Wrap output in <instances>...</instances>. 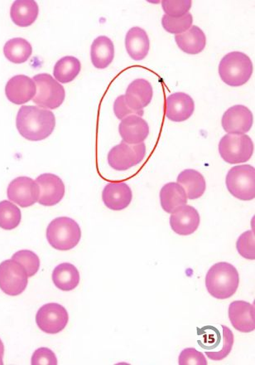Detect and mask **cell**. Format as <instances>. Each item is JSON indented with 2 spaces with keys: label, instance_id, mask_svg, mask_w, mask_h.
I'll return each mask as SVG.
<instances>
[{
  "label": "cell",
  "instance_id": "4fadbf2b",
  "mask_svg": "<svg viewBox=\"0 0 255 365\" xmlns=\"http://www.w3.org/2000/svg\"><path fill=\"white\" fill-rule=\"evenodd\" d=\"M35 181L39 186V205L50 207L57 205L62 201L66 190L60 177L53 174H43Z\"/></svg>",
  "mask_w": 255,
  "mask_h": 365
},
{
  "label": "cell",
  "instance_id": "30bf717a",
  "mask_svg": "<svg viewBox=\"0 0 255 365\" xmlns=\"http://www.w3.org/2000/svg\"><path fill=\"white\" fill-rule=\"evenodd\" d=\"M68 321V311L58 303L46 304L39 309L36 315V323L38 328L41 331L50 334L63 331Z\"/></svg>",
  "mask_w": 255,
  "mask_h": 365
},
{
  "label": "cell",
  "instance_id": "ba28073f",
  "mask_svg": "<svg viewBox=\"0 0 255 365\" xmlns=\"http://www.w3.org/2000/svg\"><path fill=\"white\" fill-rule=\"evenodd\" d=\"M28 275L24 267L13 259L0 263V289L10 297L19 296L28 286Z\"/></svg>",
  "mask_w": 255,
  "mask_h": 365
},
{
  "label": "cell",
  "instance_id": "484cf974",
  "mask_svg": "<svg viewBox=\"0 0 255 365\" xmlns=\"http://www.w3.org/2000/svg\"><path fill=\"white\" fill-rule=\"evenodd\" d=\"M177 184L184 189L187 199L194 200L201 197L207 189L204 176L195 170H185L177 177Z\"/></svg>",
  "mask_w": 255,
  "mask_h": 365
},
{
  "label": "cell",
  "instance_id": "5bb4252c",
  "mask_svg": "<svg viewBox=\"0 0 255 365\" xmlns=\"http://www.w3.org/2000/svg\"><path fill=\"white\" fill-rule=\"evenodd\" d=\"M152 96L154 90L149 81L136 79L128 87L125 100L127 106L134 110L137 115L142 116L145 114L144 109L151 103Z\"/></svg>",
  "mask_w": 255,
  "mask_h": 365
},
{
  "label": "cell",
  "instance_id": "44dd1931",
  "mask_svg": "<svg viewBox=\"0 0 255 365\" xmlns=\"http://www.w3.org/2000/svg\"><path fill=\"white\" fill-rule=\"evenodd\" d=\"M125 48L132 59L144 60L150 48V38L145 30L140 27L130 29L126 34Z\"/></svg>",
  "mask_w": 255,
  "mask_h": 365
},
{
  "label": "cell",
  "instance_id": "5b68a950",
  "mask_svg": "<svg viewBox=\"0 0 255 365\" xmlns=\"http://www.w3.org/2000/svg\"><path fill=\"white\" fill-rule=\"evenodd\" d=\"M226 185L227 190L236 199L251 201L255 197V170L252 165L233 167L228 172Z\"/></svg>",
  "mask_w": 255,
  "mask_h": 365
},
{
  "label": "cell",
  "instance_id": "d6a6232c",
  "mask_svg": "<svg viewBox=\"0 0 255 365\" xmlns=\"http://www.w3.org/2000/svg\"><path fill=\"white\" fill-rule=\"evenodd\" d=\"M162 7L166 15L172 18H180L189 13L192 0H162Z\"/></svg>",
  "mask_w": 255,
  "mask_h": 365
},
{
  "label": "cell",
  "instance_id": "9c48e42d",
  "mask_svg": "<svg viewBox=\"0 0 255 365\" xmlns=\"http://www.w3.org/2000/svg\"><path fill=\"white\" fill-rule=\"evenodd\" d=\"M146 156V145H129L122 141L110 150L108 154V163L112 169L117 171H126L140 165Z\"/></svg>",
  "mask_w": 255,
  "mask_h": 365
},
{
  "label": "cell",
  "instance_id": "f1b7e54d",
  "mask_svg": "<svg viewBox=\"0 0 255 365\" xmlns=\"http://www.w3.org/2000/svg\"><path fill=\"white\" fill-rule=\"evenodd\" d=\"M81 65L79 59L73 57V56H66L56 63L53 76L59 83H69L78 77Z\"/></svg>",
  "mask_w": 255,
  "mask_h": 365
},
{
  "label": "cell",
  "instance_id": "9a60e30c",
  "mask_svg": "<svg viewBox=\"0 0 255 365\" xmlns=\"http://www.w3.org/2000/svg\"><path fill=\"white\" fill-rule=\"evenodd\" d=\"M37 87L32 78L25 75L14 76L5 87L9 101L15 105H23L33 99Z\"/></svg>",
  "mask_w": 255,
  "mask_h": 365
},
{
  "label": "cell",
  "instance_id": "d6986e66",
  "mask_svg": "<svg viewBox=\"0 0 255 365\" xmlns=\"http://www.w3.org/2000/svg\"><path fill=\"white\" fill-rule=\"evenodd\" d=\"M195 110V103L188 94L176 93L167 98L166 115L175 123H183L189 119Z\"/></svg>",
  "mask_w": 255,
  "mask_h": 365
},
{
  "label": "cell",
  "instance_id": "603a6c76",
  "mask_svg": "<svg viewBox=\"0 0 255 365\" xmlns=\"http://www.w3.org/2000/svg\"><path fill=\"white\" fill-rule=\"evenodd\" d=\"M175 41L182 52L191 55L201 53L207 45L206 34L196 25L187 32L176 35Z\"/></svg>",
  "mask_w": 255,
  "mask_h": 365
},
{
  "label": "cell",
  "instance_id": "4316f807",
  "mask_svg": "<svg viewBox=\"0 0 255 365\" xmlns=\"http://www.w3.org/2000/svg\"><path fill=\"white\" fill-rule=\"evenodd\" d=\"M80 279L78 268L68 262L56 267L53 272L54 285L63 292L73 291L78 287Z\"/></svg>",
  "mask_w": 255,
  "mask_h": 365
},
{
  "label": "cell",
  "instance_id": "e0dca14e",
  "mask_svg": "<svg viewBox=\"0 0 255 365\" xmlns=\"http://www.w3.org/2000/svg\"><path fill=\"white\" fill-rule=\"evenodd\" d=\"M200 215L195 207L184 205L173 212L170 217V225L173 232L181 236H189L200 225Z\"/></svg>",
  "mask_w": 255,
  "mask_h": 365
},
{
  "label": "cell",
  "instance_id": "7c38bea8",
  "mask_svg": "<svg viewBox=\"0 0 255 365\" xmlns=\"http://www.w3.org/2000/svg\"><path fill=\"white\" fill-rule=\"evenodd\" d=\"M254 115L251 110L243 105H236L224 113L222 125L229 134L243 135L251 130Z\"/></svg>",
  "mask_w": 255,
  "mask_h": 365
},
{
  "label": "cell",
  "instance_id": "836d02e7",
  "mask_svg": "<svg viewBox=\"0 0 255 365\" xmlns=\"http://www.w3.org/2000/svg\"><path fill=\"white\" fill-rule=\"evenodd\" d=\"M239 255L249 260L255 259L254 231L249 230L242 233L236 243Z\"/></svg>",
  "mask_w": 255,
  "mask_h": 365
},
{
  "label": "cell",
  "instance_id": "7402d4cb",
  "mask_svg": "<svg viewBox=\"0 0 255 365\" xmlns=\"http://www.w3.org/2000/svg\"><path fill=\"white\" fill-rule=\"evenodd\" d=\"M39 8L34 0H17L10 9V17L17 26L26 28L37 20Z\"/></svg>",
  "mask_w": 255,
  "mask_h": 365
},
{
  "label": "cell",
  "instance_id": "83f0119b",
  "mask_svg": "<svg viewBox=\"0 0 255 365\" xmlns=\"http://www.w3.org/2000/svg\"><path fill=\"white\" fill-rule=\"evenodd\" d=\"M4 53L10 62L21 64L27 62L33 53L32 45L26 39L15 38L9 40L4 47Z\"/></svg>",
  "mask_w": 255,
  "mask_h": 365
},
{
  "label": "cell",
  "instance_id": "52a82bcc",
  "mask_svg": "<svg viewBox=\"0 0 255 365\" xmlns=\"http://www.w3.org/2000/svg\"><path fill=\"white\" fill-rule=\"evenodd\" d=\"M33 80L37 87V94L33 99L35 104L40 108L54 110L63 103L65 89L52 76L41 73L34 76Z\"/></svg>",
  "mask_w": 255,
  "mask_h": 365
},
{
  "label": "cell",
  "instance_id": "8992f818",
  "mask_svg": "<svg viewBox=\"0 0 255 365\" xmlns=\"http://www.w3.org/2000/svg\"><path fill=\"white\" fill-rule=\"evenodd\" d=\"M219 153L228 164L246 163L254 154V143L247 135L227 134L219 143Z\"/></svg>",
  "mask_w": 255,
  "mask_h": 365
},
{
  "label": "cell",
  "instance_id": "f546056e",
  "mask_svg": "<svg viewBox=\"0 0 255 365\" xmlns=\"http://www.w3.org/2000/svg\"><path fill=\"white\" fill-rule=\"evenodd\" d=\"M22 214L13 202L4 200L0 202V227L4 230H13L21 222Z\"/></svg>",
  "mask_w": 255,
  "mask_h": 365
},
{
  "label": "cell",
  "instance_id": "74e56055",
  "mask_svg": "<svg viewBox=\"0 0 255 365\" xmlns=\"http://www.w3.org/2000/svg\"><path fill=\"white\" fill-rule=\"evenodd\" d=\"M114 113L116 118L123 120L130 115H136L134 110L127 106L125 100V95H121L117 98L114 103Z\"/></svg>",
  "mask_w": 255,
  "mask_h": 365
},
{
  "label": "cell",
  "instance_id": "6da1fadb",
  "mask_svg": "<svg viewBox=\"0 0 255 365\" xmlns=\"http://www.w3.org/2000/svg\"><path fill=\"white\" fill-rule=\"evenodd\" d=\"M16 126L24 138L31 141L47 139L56 128V118L52 111L35 106H24L19 109Z\"/></svg>",
  "mask_w": 255,
  "mask_h": 365
},
{
  "label": "cell",
  "instance_id": "ffe728a7",
  "mask_svg": "<svg viewBox=\"0 0 255 365\" xmlns=\"http://www.w3.org/2000/svg\"><path fill=\"white\" fill-rule=\"evenodd\" d=\"M132 200V190L125 182H110L102 192V200L111 210H125L131 204Z\"/></svg>",
  "mask_w": 255,
  "mask_h": 365
},
{
  "label": "cell",
  "instance_id": "277c9868",
  "mask_svg": "<svg viewBox=\"0 0 255 365\" xmlns=\"http://www.w3.org/2000/svg\"><path fill=\"white\" fill-rule=\"evenodd\" d=\"M81 238L79 225L68 217H57L47 228V240L54 250L69 251L78 245Z\"/></svg>",
  "mask_w": 255,
  "mask_h": 365
},
{
  "label": "cell",
  "instance_id": "1f68e13d",
  "mask_svg": "<svg viewBox=\"0 0 255 365\" xmlns=\"http://www.w3.org/2000/svg\"><path fill=\"white\" fill-rule=\"evenodd\" d=\"M12 259L21 264L28 277L36 275L40 268V259L35 252L30 250L19 251L12 256Z\"/></svg>",
  "mask_w": 255,
  "mask_h": 365
},
{
  "label": "cell",
  "instance_id": "ac0fdd59",
  "mask_svg": "<svg viewBox=\"0 0 255 365\" xmlns=\"http://www.w3.org/2000/svg\"><path fill=\"white\" fill-rule=\"evenodd\" d=\"M228 315L234 329L249 333L255 329L254 307L244 301H234L229 307Z\"/></svg>",
  "mask_w": 255,
  "mask_h": 365
},
{
  "label": "cell",
  "instance_id": "4dcf8cb0",
  "mask_svg": "<svg viewBox=\"0 0 255 365\" xmlns=\"http://www.w3.org/2000/svg\"><path fill=\"white\" fill-rule=\"evenodd\" d=\"M193 23L192 15L187 13L180 18H172L163 15L162 25L167 33L172 34H182L187 31L192 27Z\"/></svg>",
  "mask_w": 255,
  "mask_h": 365
},
{
  "label": "cell",
  "instance_id": "d590c367",
  "mask_svg": "<svg viewBox=\"0 0 255 365\" xmlns=\"http://www.w3.org/2000/svg\"><path fill=\"white\" fill-rule=\"evenodd\" d=\"M205 356L194 348L183 349L181 352L178 364L179 365H207Z\"/></svg>",
  "mask_w": 255,
  "mask_h": 365
},
{
  "label": "cell",
  "instance_id": "d4e9b609",
  "mask_svg": "<svg viewBox=\"0 0 255 365\" xmlns=\"http://www.w3.org/2000/svg\"><path fill=\"white\" fill-rule=\"evenodd\" d=\"M90 57L95 68H108L115 58V46L111 39L106 36L96 38L91 45Z\"/></svg>",
  "mask_w": 255,
  "mask_h": 365
},
{
  "label": "cell",
  "instance_id": "f35d334b",
  "mask_svg": "<svg viewBox=\"0 0 255 365\" xmlns=\"http://www.w3.org/2000/svg\"><path fill=\"white\" fill-rule=\"evenodd\" d=\"M4 354V344L1 341V339H0V365L4 364V361H3Z\"/></svg>",
  "mask_w": 255,
  "mask_h": 365
},
{
  "label": "cell",
  "instance_id": "e575fe53",
  "mask_svg": "<svg viewBox=\"0 0 255 365\" xmlns=\"http://www.w3.org/2000/svg\"><path fill=\"white\" fill-rule=\"evenodd\" d=\"M223 329V346L220 351L218 352H206V356L214 361H221L226 359L229 353L231 352L234 346V334L227 327L222 326Z\"/></svg>",
  "mask_w": 255,
  "mask_h": 365
},
{
  "label": "cell",
  "instance_id": "7a4b0ae2",
  "mask_svg": "<svg viewBox=\"0 0 255 365\" xmlns=\"http://www.w3.org/2000/svg\"><path fill=\"white\" fill-rule=\"evenodd\" d=\"M239 285V272L228 262H218L213 265L206 276L208 292L219 300L231 298L237 292Z\"/></svg>",
  "mask_w": 255,
  "mask_h": 365
},
{
  "label": "cell",
  "instance_id": "2e32d148",
  "mask_svg": "<svg viewBox=\"0 0 255 365\" xmlns=\"http://www.w3.org/2000/svg\"><path fill=\"white\" fill-rule=\"evenodd\" d=\"M122 140L129 145L144 143L150 135V126L147 121L137 115H130L122 120L119 125Z\"/></svg>",
  "mask_w": 255,
  "mask_h": 365
},
{
  "label": "cell",
  "instance_id": "8d00e7d4",
  "mask_svg": "<svg viewBox=\"0 0 255 365\" xmlns=\"http://www.w3.org/2000/svg\"><path fill=\"white\" fill-rule=\"evenodd\" d=\"M58 359L48 348H39L32 356V365H57Z\"/></svg>",
  "mask_w": 255,
  "mask_h": 365
},
{
  "label": "cell",
  "instance_id": "cb8c5ba5",
  "mask_svg": "<svg viewBox=\"0 0 255 365\" xmlns=\"http://www.w3.org/2000/svg\"><path fill=\"white\" fill-rule=\"evenodd\" d=\"M160 202L162 210L172 215L181 207L187 205V196L179 184L168 182L160 191Z\"/></svg>",
  "mask_w": 255,
  "mask_h": 365
},
{
  "label": "cell",
  "instance_id": "3957f363",
  "mask_svg": "<svg viewBox=\"0 0 255 365\" xmlns=\"http://www.w3.org/2000/svg\"><path fill=\"white\" fill-rule=\"evenodd\" d=\"M253 72L251 59L241 52L227 54L219 64V75L223 82L231 87H241L247 83Z\"/></svg>",
  "mask_w": 255,
  "mask_h": 365
},
{
  "label": "cell",
  "instance_id": "8fae6325",
  "mask_svg": "<svg viewBox=\"0 0 255 365\" xmlns=\"http://www.w3.org/2000/svg\"><path fill=\"white\" fill-rule=\"evenodd\" d=\"M9 200L22 207L33 206L38 201L39 186L31 178L21 176L9 182Z\"/></svg>",
  "mask_w": 255,
  "mask_h": 365
}]
</instances>
